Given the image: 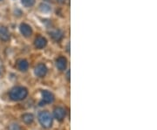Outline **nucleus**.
I'll list each match as a JSON object with an SVG mask.
<instances>
[{
	"label": "nucleus",
	"mask_w": 157,
	"mask_h": 130,
	"mask_svg": "<svg viewBox=\"0 0 157 130\" xmlns=\"http://www.w3.org/2000/svg\"><path fill=\"white\" fill-rule=\"evenodd\" d=\"M27 95H28V91L25 87H23V86H16V87L12 88L9 94L11 100L14 101H23L24 99L26 98Z\"/></svg>",
	"instance_id": "f257e3e1"
},
{
	"label": "nucleus",
	"mask_w": 157,
	"mask_h": 130,
	"mask_svg": "<svg viewBox=\"0 0 157 130\" xmlns=\"http://www.w3.org/2000/svg\"><path fill=\"white\" fill-rule=\"evenodd\" d=\"M39 121L44 128H49L52 125V117L47 111H42L39 114Z\"/></svg>",
	"instance_id": "f03ea898"
},
{
	"label": "nucleus",
	"mask_w": 157,
	"mask_h": 130,
	"mask_svg": "<svg viewBox=\"0 0 157 130\" xmlns=\"http://www.w3.org/2000/svg\"><path fill=\"white\" fill-rule=\"evenodd\" d=\"M54 101V95L49 91H43L42 92V101L40 102V106L42 104H50Z\"/></svg>",
	"instance_id": "7ed1b4c3"
},
{
	"label": "nucleus",
	"mask_w": 157,
	"mask_h": 130,
	"mask_svg": "<svg viewBox=\"0 0 157 130\" xmlns=\"http://www.w3.org/2000/svg\"><path fill=\"white\" fill-rule=\"evenodd\" d=\"M53 114H54V117L57 120L59 121H62L63 120L65 119L66 115H67V111L64 108H61V107H59V108H56L53 111Z\"/></svg>",
	"instance_id": "20e7f679"
},
{
	"label": "nucleus",
	"mask_w": 157,
	"mask_h": 130,
	"mask_svg": "<svg viewBox=\"0 0 157 130\" xmlns=\"http://www.w3.org/2000/svg\"><path fill=\"white\" fill-rule=\"evenodd\" d=\"M46 73H47V68L43 64H39L35 68V74H36V76H38L39 78L44 77Z\"/></svg>",
	"instance_id": "39448f33"
},
{
	"label": "nucleus",
	"mask_w": 157,
	"mask_h": 130,
	"mask_svg": "<svg viewBox=\"0 0 157 130\" xmlns=\"http://www.w3.org/2000/svg\"><path fill=\"white\" fill-rule=\"evenodd\" d=\"M20 32L26 38L30 37L32 35V33H33V31H32L31 26L28 25L27 24H21V25H20Z\"/></svg>",
	"instance_id": "423d86ee"
},
{
	"label": "nucleus",
	"mask_w": 157,
	"mask_h": 130,
	"mask_svg": "<svg viewBox=\"0 0 157 130\" xmlns=\"http://www.w3.org/2000/svg\"><path fill=\"white\" fill-rule=\"evenodd\" d=\"M67 60L64 57H59L56 60L57 68L60 71H64L67 67Z\"/></svg>",
	"instance_id": "0eeeda50"
},
{
	"label": "nucleus",
	"mask_w": 157,
	"mask_h": 130,
	"mask_svg": "<svg viewBox=\"0 0 157 130\" xmlns=\"http://www.w3.org/2000/svg\"><path fill=\"white\" fill-rule=\"evenodd\" d=\"M9 39H10V33L7 28L5 26H1L0 27V40L3 41H7Z\"/></svg>",
	"instance_id": "6e6552de"
},
{
	"label": "nucleus",
	"mask_w": 157,
	"mask_h": 130,
	"mask_svg": "<svg viewBox=\"0 0 157 130\" xmlns=\"http://www.w3.org/2000/svg\"><path fill=\"white\" fill-rule=\"evenodd\" d=\"M46 45V40L43 37H38L35 40V46L39 49H42Z\"/></svg>",
	"instance_id": "1a4fd4ad"
},
{
	"label": "nucleus",
	"mask_w": 157,
	"mask_h": 130,
	"mask_svg": "<svg viewBox=\"0 0 157 130\" xmlns=\"http://www.w3.org/2000/svg\"><path fill=\"white\" fill-rule=\"evenodd\" d=\"M17 67H18V69H19L20 71L25 72L29 67L28 62H27L25 59H20V60H18V62H17Z\"/></svg>",
	"instance_id": "9d476101"
},
{
	"label": "nucleus",
	"mask_w": 157,
	"mask_h": 130,
	"mask_svg": "<svg viewBox=\"0 0 157 130\" xmlns=\"http://www.w3.org/2000/svg\"><path fill=\"white\" fill-rule=\"evenodd\" d=\"M34 117L32 113H25L22 115V120L25 124H32L33 121Z\"/></svg>",
	"instance_id": "9b49d317"
},
{
	"label": "nucleus",
	"mask_w": 157,
	"mask_h": 130,
	"mask_svg": "<svg viewBox=\"0 0 157 130\" xmlns=\"http://www.w3.org/2000/svg\"><path fill=\"white\" fill-rule=\"evenodd\" d=\"M52 37L55 40H60L63 37V32H60L59 30H57L55 32H52Z\"/></svg>",
	"instance_id": "f8f14e48"
},
{
	"label": "nucleus",
	"mask_w": 157,
	"mask_h": 130,
	"mask_svg": "<svg viewBox=\"0 0 157 130\" xmlns=\"http://www.w3.org/2000/svg\"><path fill=\"white\" fill-rule=\"evenodd\" d=\"M21 2L25 7H32L35 4V0H21Z\"/></svg>",
	"instance_id": "ddd939ff"
},
{
	"label": "nucleus",
	"mask_w": 157,
	"mask_h": 130,
	"mask_svg": "<svg viewBox=\"0 0 157 130\" xmlns=\"http://www.w3.org/2000/svg\"><path fill=\"white\" fill-rule=\"evenodd\" d=\"M8 130H23L21 127L17 123H11L8 127Z\"/></svg>",
	"instance_id": "4468645a"
},
{
	"label": "nucleus",
	"mask_w": 157,
	"mask_h": 130,
	"mask_svg": "<svg viewBox=\"0 0 157 130\" xmlns=\"http://www.w3.org/2000/svg\"><path fill=\"white\" fill-rule=\"evenodd\" d=\"M40 10L42 11H44V12H48V11H50V7L47 6V5H45V4H42V5H40Z\"/></svg>",
	"instance_id": "2eb2a0df"
},
{
	"label": "nucleus",
	"mask_w": 157,
	"mask_h": 130,
	"mask_svg": "<svg viewBox=\"0 0 157 130\" xmlns=\"http://www.w3.org/2000/svg\"><path fill=\"white\" fill-rule=\"evenodd\" d=\"M69 74H70V72L68 71V72H67V79H68V80H69V79H70V78H69Z\"/></svg>",
	"instance_id": "dca6fc26"
},
{
	"label": "nucleus",
	"mask_w": 157,
	"mask_h": 130,
	"mask_svg": "<svg viewBox=\"0 0 157 130\" xmlns=\"http://www.w3.org/2000/svg\"><path fill=\"white\" fill-rule=\"evenodd\" d=\"M59 2H60V3H64V2H65V0H59Z\"/></svg>",
	"instance_id": "f3484780"
}]
</instances>
